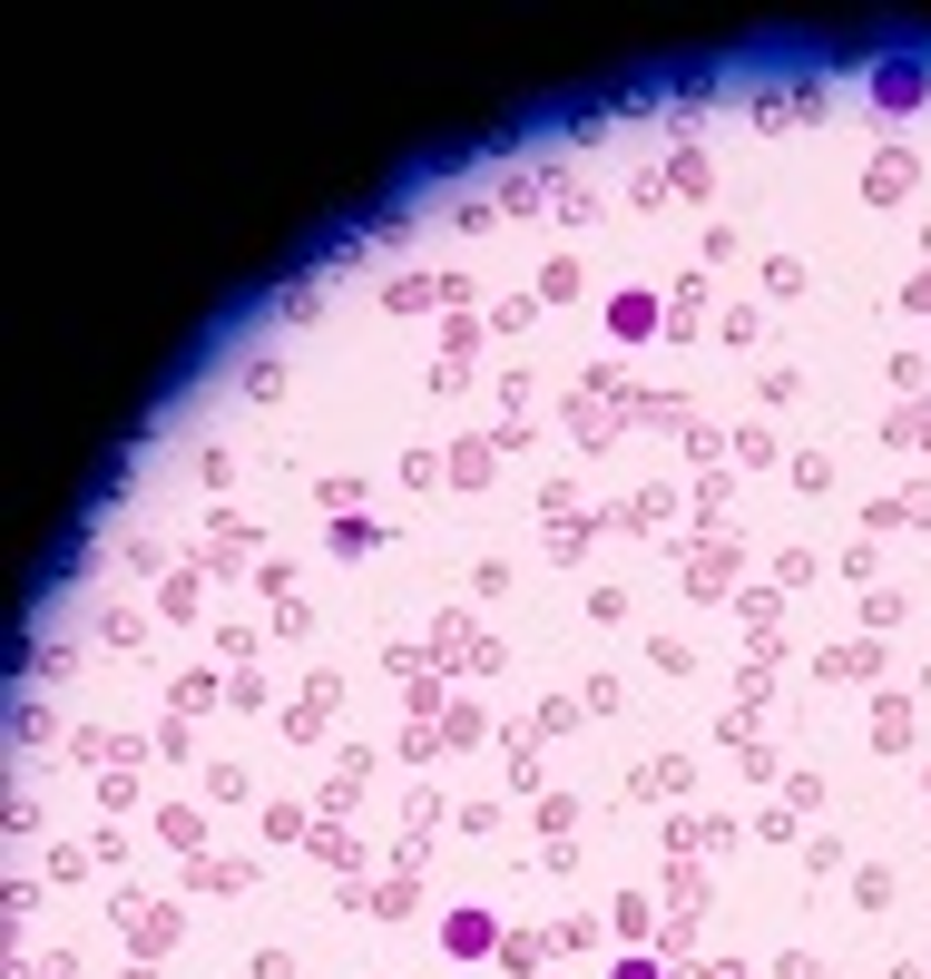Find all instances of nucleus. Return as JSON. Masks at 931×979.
Here are the masks:
<instances>
[{"mask_svg":"<svg viewBox=\"0 0 931 979\" xmlns=\"http://www.w3.org/2000/svg\"><path fill=\"white\" fill-rule=\"evenodd\" d=\"M255 979H304V960L294 950H255Z\"/></svg>","mask_w":931,"mask_h":979,"instance_id":"9b49d317","label":"nucleus"},{"mask_svg":"<svg viewBox=\"0 0 931 979\" xmlns=\"http://www.w3.org/2000/svg\"><path fill=\"white\" fill-rule=\"evenodd\" d=\"M902 187H912V157H902V147H892V157H882V167H872V197H882V207H892V197H902Z\"/></svg>","mask_w":931,"mask_h":979,"instance_id":"7ed1b4c3","label":"nucleus"},{"mask_svg":"<svg viewBox=\"0 0 931 979\" xmlns=\"http://www.w3.org/2000/svg\"><path fill=\"white\" fill-rule=\"evenodd\" d=\"M187 882H197V892H236V882H255V872H245V862H197Z\"/></svg>","mask_w":931,"mask_h":979,"instance_id":"423d86ee","label":"nucleus"},{"mask_svg":"<svg viewBox=\"0 0 931 979\" xmlns=\"http://www.w3.org/2000/svg\"><path fill=\"white\" fill-rule=\"evenodd\" d=\"M441 940H451V950H481V940H491V920H481V910H451V920H441Z\"/></svg>","mask_w":931,"mask_h":979,"instance_id":"20e7f679","label":"nucleus"},{"mask_svg":"<svg viewBox=\"0 0 931 979\" xmlns=\"http://www.w3.org/2000/svg\"><path fill=\"white\" fill-rule=\"evenodd\" d=\"M118 930H128V950H138V960H157V950L177 940V910L147 902V892H128V902H118Z\"/></svg>","mask_w":931,"mask_h":979,"instance_id":"f257e3e1","label":"nucleus"},{"mask_svg":"<svg viewBox=\"0 0 931 979\" xmlns=\"http://www.w3.org/2000/svg\"><path fill=\"white\" fill-rule=\"evenodd\" d=\"M824 676H834V686H862V676H882V646H872V636H854V646H824Z\"/></svg>","mask_w":931,"mask_h":979,"instance_id":"f03ea898","label":"nucleus"},{"mask_svg":"<svg viewBox=\"0 0 931 979\" xmlns=\"http://www.w3.org/2000/svg\"><path fill=\"white\" fill-rule=\"evenodd\" d=\"M501 970H510V979L540 970V940H530V930H510V940H501Z\"/></svg>","mask_w":931,"mask_h":979,"instance_id":"6e6552de","label":"nucleus"},{"mask_svg":"<svg viewBox=\"0 0 931 979\" xmlns=\"http://www.w3.org/2000/svg\"><path fill=\"white\" fill-rule=\"evenodd\" d=\"M324 696H334V686H324ZM324 696H314V705H285V745H314V725H324Z\"/></svg>","mask_w":931,"mask_h":979,"instance_id":"0eeeda50","label":"nucleus"},{"mask_svg":"<svg viewBox=\"0 0 931 979\" xmlns=\"http://www.w3.org/2000/svg\"><path fill=\"white\" fill-rule=\"evenodd\" d=\"M70 755L79 765H108V755H128V735H98V725H88V735H70Z\"/></svg>","mask_w":931,"mask_h":979,"instance_id":"39448f33","label":"nucleus"},{"mask_svg":"<svg viewBox=\"0 0 931 979\" xmlns=\"http://www.w3.org/2000/svg\"><path fill=\"white\" fill-rule=\"evenodd\" d=\"M451 481H491V441H461L451 451Z\"/></svg>","mask_w":931,"mask_h":979,"instance_id":"1a4fd4ad","label":"nucleus"},{"mask_svg":"<svg viewBox=\"0 0 931 979\" xmlns=\"http://www.w3.org/2000/svg\"><path fill=\"white\" fill-rule=\"evenodd\" d=\"M765 294H775V304H785V294H804V265H794V255H775V265H765Z\"/></svg>","mask_w":931,"mask_h":979,"instance_id":"9d476101","label":"nucleus"}]
</instances>
